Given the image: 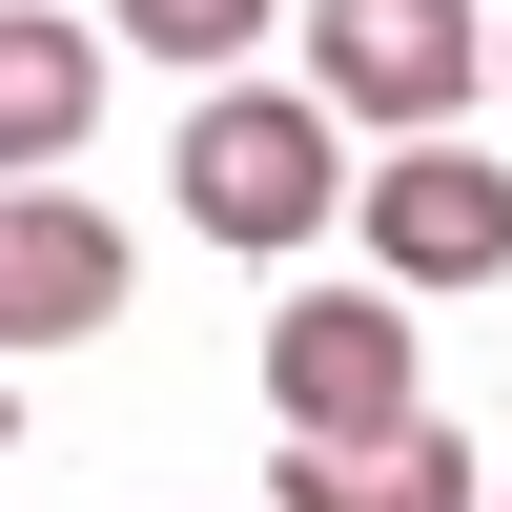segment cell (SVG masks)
<instances>
[{
  "label": "cell",
  "mask_w": 512,
  "mask_h": 512,
  "mask_svg": "<svg viewBox=\"0 0 512 512\" xmlns=\"http://www.w3.org/2000/svg\"><path fill=\"white\" fill-rule=\"evenodd\" d=\"M123 328V226L82 185H21L0 205V349H103Z\"/></svg>",
  "instance_id": "cell-5"
},
{
  "label": "cell",
  "mask_w": 512,
  "mask_h": 512,
  "mask_svg": "<svg viewBox=\"0 0 512 512\" xmlns=\"http://www.w3.org/2000/svg\"><path fill=\"white\" fill-rule=\"evenodd\" d=\"M267 512H492V472H472V431H390V451H287Z\"/></svg>",
  "instance_id": "cell-7"
},
{
  "label": "cell",
  "mask_w": 512,
  "mask_h": 512,
  "mask_svg": "<svg viewBox=\"0 0 512 512\" xmlns=\"http://www.w3.org/2000/svg\"><path fill=\"white\" fill-rule=\"evenodd\" d=\"M308 103L390 123V144H451V103H492V21L472 0H308Z\"/></svg>",
  "instance_id": "cell-2"
},
{
  "label": "cell",
  "mask_w": 512,
  "mask_h": 512,
  "mask_svg": "<svg viewBox=\"0 0 512 512\" xmlns=\"http://www.w3.org/2000/svg\"><path fill=\"white\" fill-rule=\"evenodd\" d=\"M349 226H369V267H410V287H492L512 267V164L492 144H390L349 185Z\"/></svg>",
  "instance_id": "cell-4"
},
{
  "label": "cell",
  "mask_w": 512,
  "mask_h": 512,
  "mask_svg": "<svg viewBox=\"0 0 512 512\" xmlns=\"http://www.w3.org/2000/svg\"><path fill=\"white\" fill-rule=\"evenodd\" d=\"M492 512H512V492H492Z\"/></svg>",
  "instance_id": "cell-11"
},
{
  "label": "cell",
  "mask_w": 512,
  "mask_h": 512,
  "mask_svg": "<svg viewBox=\"0 0 512 512\" xmlns=\"http://www.w3.org/2000/svg\"><path fill=\"white\" fill-rule=\"evenodd\" d=\"M0 431H21V410H0Z\"/></svg>",
  "instance_id": "cell-10"
},
{
  "label": "cell",
  "mask_w": 512,
  "mask_h": 512,
  "mask_svg": "<svg viewBox=\"0 0 512 512\" xmlns=\"http://www.w3.org/2000/svg\"><path fill=\"white\" fill-rule=\"evenodd\" d=\"M123 41H144V62H246V41H267V0H103Z\"/></svg>",
  "instance_id": "cell-8"
},
{
  "label": "cell",
  "mask_w": 512,
  "mask_h": 512,
  "mask_svg": "<svg viewBox=\"0 0 512 512\" xmlns=\"http://www.w3.org/2000/svg\"><path fill=\"white\" fill-rule=\"evenodd\" d=\"M492 103H512V21H492Z\"/></svg>",
  "instance_id": "cell-9"
},
{
  "label": "cell",
  "mask_w": 512,
  "mask_h": 512,
  "mask_svg": "<svg viewBox=\"0 0 512 512\" xmlns=\"http://www.w3.org/2000/svg\"><path fill=\"white\" fill-rule=\"evenodd\" d=\"M82 123H103V41H82L62 0H0V205H21V185H62V164H82Z\"/></svg>",
  "instance_id": "cell-6"
},
{
  "label": "cell",
  "mask_w": 512,
  "mask_h": 512,
  "mask_svg": "<svg viewBox=\"0 0 512 512\" xmlns=\"http://www.w3.org/2000/svg\"><path fill=\"white\" fill-rule=\"evenodd\" d=\"M185 226L246 246V267L328 246V226H349V144H328V103H267V82L185 103Z\"/></svg>",
  "instance_id": "cell-1"
},
{
  "label": "cell",
  "mask_w": 512,
  "mask_h": 512,
  "mask_svg": "<svg viewBox=\"0 0 512 512\" xmlns=\"http://www.w3.org/2000/svg\"><path fill=\"white\" fill-rule=\"evenodd\" d=\"M267 410H287V451H390V431H431L410 308H390V287H308V308L267 328Z\"/></svg>",
  "instance_id": "cell-3"
}]
</instances>
